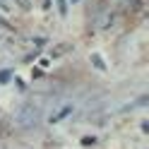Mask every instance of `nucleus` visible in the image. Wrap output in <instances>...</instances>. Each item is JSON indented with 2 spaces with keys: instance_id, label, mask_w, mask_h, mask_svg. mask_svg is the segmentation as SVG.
<instances>
[{
  "instance_id": "f257e3e1",
  "label": "nucleus",
  "mask_w": 149,
  "mask_h": 149,
  "mask_svg": "<svg viewBox=\"0 0 149 149\" xmlns=\"http://www.w3.org/2000/svg\"><path fill=\"white\" fill-rule=\"evenodd\" d=\"M17 3H19V5L24 7V10H26V7H29V3H26V0H17Z\"/></svg>"
}]
</instances>
